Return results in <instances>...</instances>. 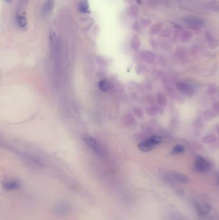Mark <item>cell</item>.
I'll return each instance as SVG.
<instances>
[{
	"instance_id": "cell-1",
	"label": "cell",
	"mask_w": 219,
	"mask_h": 220,
	"mask_svg": "<svg viewBox=\"0 0 219 220\" xmlns=\"http://www.w3.org/2000/svg\"><path fill=\"white\" fill-rule=\"evenodd\" d=\"M184 22L186 25L190 27L191 29H198L200 28H203L205 26V23L204 21L198 17L195 16H186L183 19Z\"/></svg>"
},
{
	"instance_id": "cell-2",
	"label": "cell",
	"mask_w": 219,
	"mask_h": 220,
	"mask_svg": "<svg viewBox=\"0 0 219 220\" xmlns=\"http://www.w3.org/2000/svg\"><path fill=\"white\" fill-rule=\"evenodd\" d=\"M177 90L180 94L187 97H192L194 94V89L190 84L185 82H178L176 84Z\"/></svg>"
},
{
	"instance_id": "cell-3",
	"label": "cell",
	"mask_w": 219,
	"mask_h": 220,
	"mask_svg": "<svg viewBox=\"0 0 219 220\" xmlns=\"http://www.w3.org/2000/svg\"><path fill=\"white\" fill-rule=\"evenodd\" d=\"M195 169L199 173H206L210 169V165L202 156H197L194 164Z\"/></svg>"
},
{
	"instance_id": "cell-4",
	"label": "cell",
	"mask_w": 219,
	"mask_h": 220,
	"mask_svg": "<svg viewBox=\"0 0 219 220\" xmlns=\"http://www.w3.org/2000/svg\"><path fill=\"white\" fill-rule=\"evenodd\" d=\"M83 139L84 140L87 145L93 151L94 153H95L98 155H101L102 150L100 149L99 144L97 142L96 140L94 137L91 135H86L83 136Z\"/></svg>"
},
{
	"instance_id": "cell-5",
	"label": "cell",
	"mask_w": 219,
	"mask_h": 220,
	"mask_svg": "<svg viewBox=\"0 0 219 220\" xmlns=\"http://www.w3.org/2000/svg\"><path fill=\"white\" fill-rule=\"evenodd\" d=\"M167 178L170 181L180 184H186L189 182L188 177L185 174L177 172H171L167 175Z\"/></svg>"
},
{
	"instance_id": "cell-6",
	"label": "cell",
	"mask_w": 219,
	"mask_h": 220,
	"mask_svg": "<svg viewBox=\"0 0 219 220\" xmlns=\"http://www.w3.org/2000/svg\"><path fill=\"white\" fill-rule=\"evenodd\" d=\"M50 44L52 53L54 55H56L58 51V43L56 34L54 31L50 32Z\"/></svg>"
},
{
	"instance_id": "cell-7",
	"label": "cell",
	"mask_w": 219,
	"mask_h": 220,
	"mask_svg": "<svg viewBox=\"0 0 219 220\" xmlns=\"http://www.w3.org/2000/svg\"><path fill=\"white\" fill-rule=\"evenodd\" d=\"M197 211L199 216L209 215L211 212V209L210 206L206 204H201L196 205Z\"/></svg>"
},
{
	"instance_id": "cell-8",
	"label": "cell",
	"mask_w": 219,
	"mask_h": 220,
	"mask_svg": "<svg viewBox=\"0 0 219 220\" xmlns=\"http://www.w3.org/2000/svg\"><path fill=\"white\" fill-rule=\"evenodd\" d=\"M138 148L141 151H144V152H147L152 150L154 148V145L153 143L151 142L150 139H148L144 141H142L140 144H138Z\"/></svg>"
},
{
	"instance_id": "cell-9",
	"label": "cell",
	"mask_w": 219,
	"mask_h": 220,
	"mask_svg": "<svg viewBox=\"0 0 219 220\" xmlns=\"http://www.w3.org/2000/svg\"><path fill=\"white\" fill-rule=\"evenodd\" d=\"M54 5V0H46L43 5L42 14L43 16H47L51 12L53 9Z\"/></svg>"
},
{
	"instance_id": "cell-10",
	"label": "cell",
	"mask_w": 219,
	"mask_h": 220,
	"mask_svg": "<svg viewBox=\"0 0 219 220\" xmlns=\"http://www.w3.org/2000/svg\"><path fill=\"white\" fill-rule=\"evenodd\" d=\"M143 57L145 61L148 63H152L156 59V55L150 51H145L143 53Z\"/></svg>"
},
{
	"instance_id": "cell-11",
	"label": "cell",
	"mask_w": 219,
	"mask_h": 220,
	"mask_svg": "<svg viewBox=\"0 0 219 220\" xmlns=\"http://www.w3.org/2000/svg\"><path fill=\"white\" fill-rule=\"evenodd\" d=\"M193 34L190 31H184L180 36V39L181 42L186 43L192 39Z\"/></svg>"
},
{
	"instance_id": "cell-12",
	"label": "cell",
	"mask_w": 219,
	"mask_h": 220,
	"mask_svg": "<svg viewBox=\"0 0 219 220\" xmlns=\"http://www.w3.org/2000/svg\"><path fill=\"white\" fill-rule=\"evenodd\" d=\"M78 9L81 12L89 13L90 10L88 0H82L81 3H79Z\"/></svg>"
},
{
	"instance_id": "cell-13",
	"label": "cell",
	"mask_w": 219,
	"mask_h": 220,
	"mask_svg": "<svg viewBox=\"0 0 219 220\" xmlns=\"http://www.w3.org/2000/svg\"><path fill=\"white\" fill-rule=\"evenodd\" d=\"M139 12H140V9H139V6L136 5H131L130 8L128 9V14L134 18H138Z\"/></svg>"
},
{
	"instance_id": "cell-14",
	"label": "cell",
	"mask_w": 219,
	"mask_h": 220,
	"mask_svg": "<svg viewBox=\"0 0 219 220\" xmlns=\"http://www.w3.org/2000/svg\"><path fill=\"white\" fill-rule=\"evenodd\" d=\"M203 118L207 120V121H210V120L214 119L217 116V114L215 111H211V110H206L203 112Z\"/></svg>"
},
{
	"instance_id": "cell-15",
	"label": "cell",
	"mask_w": 219,
	"mask_h": 220,
	"mask_svg": "<svg viewBox=\"0 0 219 220\" xmlns=\"http://www.w3.org/2000/svg\"><path fill=\"white\" fill-rule=\"evenodd\" d=\"M162 23H156L153 25L149 31L151 35H155L157 33H158L162 28Z\"/></svg>"
},
{
	"instance_id": "cell-16",
	"label": "cell",
	"mask_w": 219,
	"mask_h": 220,
	"mask_svg": "<svg viewBox=\"0 0 219 220\" xmlns=\"http://www.w3.org/2000/svg\"><path fill=\"white\" fill-rule=\"evenodd\" d=\"M157 101L159 105H160L162 107H164L166 106L167 103V100H166V96L162 94V93H159L157 96Z\"/></svg>"
},
{
	"instance_id": "cell-17",
	"label": "cell",
	"mask_w": 219,
	"mask_h": 220,
	"mask_svg": "<svg viewBox=\"0 0 219 220\" xmlns=\"http://www.w3.org/2000/svg\"><path fill=\"white\" fill-rule=\"evenodd\" d=\"M110 84L109 82L106 79H103L100 81L98 83V88L102 91H106L109 89Z\"/></svg>"
},
{
	"instance_id": "cell-18",
	"label": "cell",
	"mask_w": 219,
	"mask_h": 220,
	"mask_svg": "<svg viewBox=\"0 0 219 220\" xmlns=\"http://www.w3.org/2000/svg\"><path fill=\"white\" fill-rule=\"evenodd\" d=\"M206 38L207 41L210 43V46L212 48H215V47L217 46L218 43H217V40H215L214 37L212 36V35H211L209 32L206 33Z\"/></svg>"
},
{
	"instance_id": "cell-19",
	"label": "cell",
	"mask_w": 219,
	"mask_h": 220,
	"mask_svg": "<svg viewBox=\"0 0 219 220\" xmlns=\"http://www.w3.org/2000/svg\"><path fill=\"white\" fill-rule=\"evenodd\" d=\"M140 46V39L136 35H134L131 41V47L134 50H137Z\"/></svg>"
},
{
	"instance_id": "cell-20",
	"label": "cell",
	"mask_w": 219,
	"mask_h": 220,
	"mask_svg": "<svg viewBox=\"0 0 219 220\" xmlns=\"http://www.w3.org/2000/svg\"><path fill=\"white\" fill-rule=\"evenodd\" d=\"M216 140H217L216 136H215L214 135H206L205 136H204L202 139V141H203V142L204 144H212V143L215 142V141H216Z\"/></svg>"
},
{
	"instance_id": "cell-21",
	"label": "cell",
	"mask_w": 219,
	"mask_h": 220,
	"mask_svg": "<svg viewBox=\"0 0 219 220\" xmlns=\"http://www.w3.org/2000/svg\"><path fill=\"white\" fill-rule=\"evenodd\" d=\"M208 8L215 12H219V1H213L208 3Z\"/></svg>"
},
{
	"instance_id": "cell-22",
	"label": "cell",
	"mask_w": 219,
	"mask_h": 220,
	"mask_svg": "<svg viewBox=\"0 0 219 220\" xmlns=\"http://www.w3.org/2000/svg\"><path fill=\"white\" fill-rule=\"evenodd\" d=\"M17 23L18 25L21 27H25L26 25V19L25 17L23 16H17Z\"/></svg>"
},
{
	"instance_id": "cell-23",
	"label": "cell",
	"mask_w": 219,
	"mask_h": 220,
	"mask_svg": "<svg viewBox=\"0 0 219 220\" xmlns=\"http://www.w3.org/2000/svg\"><path fill=\"white\" fill-rule=\"evenodd\" d=\"M185 149L184 146L181 145H177L174 147H173V149L172 150V153L173 154H180L183 153L185 151Z\"/></svg>"
},
{
	"instance_id": "cell-24",
	"label": "cell",
	"mask_w": 219,
	"mask_h": 220,
	"mask_svg": "<svg viewBox=\"0 0 219 220\" xmlns=\"http://www.w3.org/2000/svg\"><path fill=\"white\" fill-rule=\"evenodd\" d=\"M149 139H150V140H151V142L153 143V144H154V146L158 145V144H159L162 142V139L161 138L160 136H157V135L152 136Z\"/></svg>"
},
{
	"instance_id": "cell-25",
	"label": "cell",
	"mask_w": 219,
	"mask_h": 220,
	"mask_svg": "<svg viewBox=\"0 0 219 220\" xmlns=\"http://www.w3.org/2000/svg\"><path fill=\"white\" fill-rule=\"evenodd\" d=\"M146 112L150 116H154L158 113V109L154 107V106H150V107L146 109Z\"/></svg>"
},
{
	"instance_id": "cell-26",
	"label": "cell",
	"mask_w": 219,
	"mask_h": 220,
	"mask_svg": "<svg viewBox=\"0 0 219 220\" xmlns=\"http://www.w3.org/2000/svg\"><path fill=\"white\" fill-rule=\"evenodd\" d=\"M19 184L17 181H9L7 184H6L5 187L7 189H17L19 187Z\"/></svg>"
},
{
	"instance_id": "cell-27",
	"label": "cell",
	"mask_w": 219,
	"mask_h": 220,
	"mask_svg": "<svg viewBox=\"0 0 219 220\" xmlns=\"http://www.w3.org/2000/svg\"><path fill=\"white\" fill-rule=\"evenodd\" d=\"M172 33V31L171 29H166L161 31L159 36L163 37H168L169 36H171Z\"/></svg>"
},
{
	"instance_id": "cell-28",
	"label": "cell",
	"mask_w": 219,
	"mask_h": 220,
	"mask_svg": "<svg viewBox=\"0 0 219 220\" xmlns=\"http://www.w3.org/2000/svg\"><path fill=\"white\" fill-rule=\"evenodd\" d=\"M218 91V87L215 84H211L209 86L208 89V91L210 94H216Z\"/></svg>"
},
{
	"instance_id": "cell-29",
	"label": "cell",
	"mask_w": 219,
	"mask_h": 220,
	"mask_svg": "<svg viewBox=\"0 0 219 220\" xmlns=\"http://www.w3.org/2000/svg\"><path fill=\"white\" fill-rule=\"evenodd\" d=\"M200 220H218V219L214 217H212V216L206 215V216H200Z\"/></svg>"
},
{
	"instance_id": "cell-30",
	"label": "cell",
	"mask_w": 219,
	"mask_h": 220,
	"mask_svg": "<svg viewBox=\"0 0 219 220\" xmlns=\"http://www.w3.org/2000/svg\"><path fill=\"white\" fill-rule=\"evenodd\" d=\"M135 113L136 114V115L138 116V117H140V118L143 117V112H142L141 109H136L135 110Z\"/></svg>"
},
{
	"instance_id": "cell-31",
	"label": "cell",
	"mask_w": 219,
	"mask_h": 220,
	"mask_svg": "<svg viewBox=\"0 0 219 220\" xmlns=\"http://www.w3.org/2000/svg\"><path fill=\"white\" fill-rule=\"evenodd\" d=\"M213 108L215 111L219 113V102H216L213 104Z\"/></svg>"
},
{
	"instance_id": "cell-32",
	"label": "cell",
	"mask_w": 219,
	"mask_h": 220,
	"mask_svg": "<svg viewBox=\"0 0 219 220\" xmlns=\"http://www.w3.org/2000/svg\"><path fill=\"white\" fill-rule=\"evenodd\" d=\"M170 220H183V219H181L180 218H179V217H178V216H173L171 218V219H170Z\"/></svg>"
},
{
	"instance_id": "cell-33",
	"label": "cell",
	"mask_w": 219,
	"mask_h": 220,
	"mask_svg": "<svg viewBox=\"0 0 219 220\" xmlns=\"http://www.w3.org/2000/svg\"><path fill=\"white\" fill-rule=\"evenodd\" d=\"M142 1H143V0H136V1H137V3H138L139 5H141V4Z\"/></svg>"
},
{
	"instance_id": "cell-34",
	"label": "cell",
	"mask_w": 219,
	"mask_h": 220,
	"mask_svg": "<svg viewBox=\"0 0 219 220\" xmlns=\"http://www.w3.org/2000/svg\"><path fill=\"white\" fill-rule=\"evenodd\" d=\"M217 132H218V135H219V125H218V126H217Z\"/></svg>"
},
{
	"instance_id": "cell-35",
	"label": "cell",
	"mask_w": 219,
	"mask_h": 220,
	"mask_svg": "<svg viewBox=\"0 0 219 220\" xmlns=\"http://www.w3.org/2000/svg\"><path fill=\"white\" fill-rule=\"evenodd\" d=\"M6 1L7 2H10V1H11V0H6Z\"/></svg>"
},
{
	"instance_id": "cell-36",
	"label": "cell",
	"mask_w": 219,
	"mask_h": 220,
	"mask_svg": "<svg viewBox=\"0 0 219 220\" xmlns=\"http://www.w3.org/2000/svg\"><path fill=\"white\" fill-rule=\"evenodd\" d=\"M218 183H219V175L218 176Z\"/></svg>"
}]
</instances>
